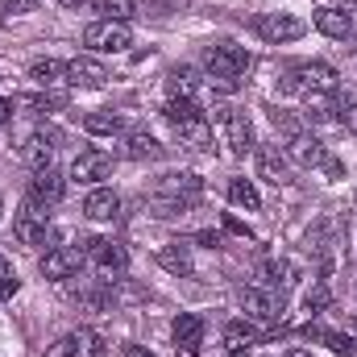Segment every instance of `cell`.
Masks as SVG:
<instances>
[{
  "instance_id": "1",
  "label": "cell",
  "mask_w": 357,
  "mask_h": 357,
  "mask_svg": "<svg viewBox=\"0 0 357 357\" xmlns=\"http://www.w3.org/2000/svg\"><path fill=\"white\" fill-rule=\"evenodd\" d=\"M237 307L250 316V320H258V324H278L282 320V312H287V303H282V291H270V287H237Z\"/></svg>"
},
{
  "instance_id": "2",
  "label": "cell",
  "mask_w": 357,
  "mask_h": 357,
  "mask_svg": "<svg viewBox=\"0 0 357 357\" xmlns=\"http://www.w3.org/2000/svg\"><path fill=\"white\" fill-rule=\"evenodd\" d=\"M13 233H17L21 245H33V250L46 245V237H50V208L38 204V199H25L17 220H13Z\"/></svg>"
},
{
  "instance_id": "3",
  "label": "cell",
  "mask_w": 357,
  "mask_h": 357,
  "mask_svg": "<svg viewBox=\"0 0 357 357\" xmlns=\"http://www.w3.org/2000/svg\"><path fill=\"white\" fill-rule=\"evenodd\" d=\"M204 67H208L216 79H237V75H245V67H250V50H245V46H233V42L204 46Z\"/></svg>"
},
{
  "instance_id": "4",
  "label": "cell",
  "mask_w": 357,
  "mask_h": 357,
  "mask_svg": "<svg viewBox=\"0 0 357 357\" xmlns=\"http://www.w3.org/2000/svg\"><path fill=\"white\" fill-rule=\"evenodd\" d=\"M133 42V33H129V25L125 21H91L88 29H84V46H91L96 54H121L125 46Z\"/></svg>"
},
{
  "instance_id": "5",
  "label": "cell",
  "mask_w": 357,
  "mask_h": 357,
  "mask_svg": "<svg viewBox=\"0 0 357 357\" xmlns=\"http://www.w3.org/2000/svg\"><path fill=\"white\" fill-rule=\"evenodd\" d=\"M88 262V254H84V241L79 245H54L46 258H42V274L50 278V282H67V278H75L79 270Z\"/></svg>"
},
{
  "instance_id": "6",
  "label": "cell",
  "mask_w": 357,
  "mask_h": 357,
  "mask_svg": "<svg viewBox=\"0 0 357 357\" xmlns=\"http://www.w3.org/2000/svg\"><path fill=\"white\" fill-rule=\"evenodd\" d=\"M220 129H225V146L237 154V158H245L258 142H254V125H250V116L241 112V108H220Z\"/></svg>"
},
{
  "instance_id": "7",
  "label": "cell",
  "mask_w": 357,
  "mask_h": 357,
  "mask_svg": "<svg viewBox=\"0 0 357 357\" xmlns=\"http://www.w3.org/2000/svg\"><path fill=\"white\" fill-rule=\"evenodd\" d=\"M84 254H88V262H96V270H104V274H121V270L129 266L125 245H121V241H108V237H88V241H84Z\"/></svg>"
},
{
  "instance_id": "8",
  "label": "cell",
  "mask_w": 357,
  "mask_h": 357,
  "mask_svg": "<svg viewBox=\"0 0 357 357\" xmlns=\"http://www.w3.org/2000/svg\"><path fill=\"white\" fill-rule=\"evenodd\" d=\"M254 29L266 38V42H274V46H282V42H295V38H303V21L299 17H291V13H266V17H258L254 21Z\"/></svg>"
},
{
  "instance_id": "9",
  "label": "cell",
  "mask_w": 357,
  "mask_h": 357,
  "mask_svg": "<svg viewBox=\"0 0 357 357\" xmlns=\"http://www.w3.org/2000/svg\"><path fill=\"white\" fill-rule=\"evenodd\" d=\"M63 79H67L71 88H104V84H108V71H104V63L79 54V59L63 63Z\"/></svg>"
},
{
  "instance_id": "10",
  "label": "cell",
  "mask_w": 357,
  "mask_h": 357,
  "mask_svg": "<svg viewBox=\"0 0 357 357\" xmlns=\"http://www.w3.org/2000/svg\"><path fill=\"white\" fill-rule=\"evenodd\" d=\"M108 175H112V154H104V150H79L75 162H71V178L75 183H100Z\"/></svg>"
},
{
  "instance_id": "11",
  "label": "cell",
  "mask_w": 357,
  "mask_h": 357,
  "mask_svg": "<svg viewBox=\"0 0 357 357\" xmlns=\"http://www.w3.org/2000/svg\"><path fill=\"white\" fill-rule=\"evenodd\" d=\"M258 178H266L270 187H287L291 183V158L278 146H258Z\"/></svg>"
},
{
  "instance_id": "12",
  "label": "cell",
  "mask_w": 357,
  "mask_h": 357,
  "mask_svg": "<svg viewBox=\"0 0 357 357\" xmlns=\"http://www.w3.org/2000/svg\"><path fill=\"white\" fill-rule=\"evenodd\" d=\"M59 142H63V133L42 125V129L25 142V150H21V154H25V162H29L33 171H42V167H50V162H54V146H59Z\"/></svg>"
},
{
  "instance_id": "13",
  "label": "cell",
  "mask_w": 357,
  "mask_h": 357,
  "mask_svg": "<svg viewBox=\"0 0 357 357\" xmlns=\"http://www.w3.org/2000/svg\"><path fill=\"white\" fill-rule=\"evenodd\" d=\"M63 191H67V178L59 175L54 167H42V171H33V178H29V199H38L46 208H54L63 199Z\"/></svg>"
},
{
  "instance_id": "14",
  "label": "cell",
  "mask_w": 357,
  "mask_h": 357,
  "mask_svg": "<svg viewBox=\"0 0 357 357\" xmlns=\"http://www.w3.org/2000/svg\"><path fill=\"white\" fill-rule=\"evenodd\" d=\"M84 216L96 220V225L116 220V216H121V195H116L112 187H96V191H88V199H84Z\"/></svg>"
},
{
  "instance_id": "15",
  "label": "cell",
  "mask_w": 357,
  "mask_h": 357,
  "mask_svg": "<svg viewBox=\"0 0 357 357\" xmlns=\"http://www.w3.org/2000/svg\"><path fill=\"white\" fill-rule=\"evenodd\" d=\"M312 21L324 38H337V42L354 38V13H345V8H316Z\"/></svg>"
},
{
  "instance_id": "16",
  "label": "cell",
  "mask_w": 357,
  "mask_h": 357,
  "mask_svg": "<svg viewBox=\"0 0 357 357\" xmlns=\"http://www.w3.org/2000/svg\"><path fill=\"white\" fill-rule=\"evenodd\" d=\"M258 278L270 291H291L299 282V270L291 266L287 258H266V262H258Z\"/></svg>"
},
{
  "instance_id": "17",
  "label": "cell",
  "mask_w": 357,
  "mask_h": 357,
  "mask_svg": "<svg viewBox=\"0 0 357 357\" xmlns=\"http://www.w3.org/2000/svg\"><path fill=\"white\" fill-rule=\"evenodd\" d=\"M287 158H291V162H299V167H320V162L328 158V150H324V142H320V137L299 133V137H291V142H287Z\"/></svg>"
},
{
  "instance_id": "18",
  "label": "cell",
  "mask_w": 357,
  "mask_h": 357,
  "mask_svg": "<svg viewBox=\"0 0 357 357\" xmlns=\"http://www.w3.org/2000/svg\"><path fill=\"white\" fill-rule=\"evenodd\" d=\"M171 337H175V349L195 354V349H199V341H204V316L183 312V316L175 320V328H171Z\"/></svg>"
},
{
  "instance_id": "19",
  "label": "cell",
  "mask_w": 357,
  "mask_h": 357,
  "mask_svg": "<svg viewBox=\"0 0 357 357\" xmlns=\"http://www.w3.org/2000/svg\"><path fill=\"white\" fill-rule=\"evenodd\" d=\"M175 133H178V146H187V150H208L212 146V125H208L204 112L191 116V121H183Z\"/></svg>"
},
{
  "instance_id": "20",
  "label": "cell",
  "mask_w": 357,
  "mask_h": 357,
  "mask_svg": "<svg viewBox=\"0 0 357 357\" xmlns=\"http://www.w3.org/2000/svg\"><path fill=\"white\" fill-rule=\"evenodd\" d=\"M258 337H262V328H258V320H250V316H241V320H229V324H225V345H229V354H237V349L254 345Z\"/></svg>"
},
{
  "instance_id": "21",
  "label": "cell",
  "mask_w": 357,
  "mask_h": 357,
  "mask_svg": "<svg viewBox=\"0 0 357 357\" xmlns=\"http://www.w3.org/2000/svg\"><path fill=\"white\" fill-rule=\"evenodd\" d=\"M167 88H171V96H178V100H195V91L204 88V79H199L195 67L178 63V67H171V75H167Z\"/></svg>"
},
{
  "instance_id": "22",
  "label": "cell",
  "mask_w": 357,
  "mask_h": 357,
  "mask_svg": "<svg viewBox=\"0 0 357 357\" xmlns=\"http://www.w3.org/2000/svg\"><path fill=\"white\" fill-rule=\"evenodd\" d=\"M158 266L171 270V274H191V270H195L191 245H187V241H167V245L158 250Z\"/></svg>"
},
{
  "instance_id": "23",
  "label": "cell",
  "mask_w": 357,
  "mask_h": 357,
  "mask_svg": "<svg viewBox=\"0 0 357 357\" xmlns=\"http://www.w3.org/2000/svg\"><path fill=\"white\" fill-rule=\"evenodd\" d=\"M295 75H299V84H303V88L337 91V71H333L328 63H303V67H295Z\"/></svg>"
},
{
  "instance_id": "24",
  "label": "cell",
  "mask_w": 357,
  "mask_h": 357,
  "mask_svg": "<svg viewBox=\"0 0 357 357\" xmlns=\"http://www.w3.org/2000/svg\"><path fill=\"white\" fill-rule=\"evenodd\" d=\"M150 212L158 216V220H175V216H187L191 212V199H183V195H175V191H154L150 195Z\"/></svg>"
},
{
  "instance_id": "25",
  "label": "cell",
  "mask_w": 357,
  "mask_h": 357,
  "mask_svg": "<svg viewBox=\"0 0 357 357\" xmlns=\"http://www.w3.org/2000/svg\"><path fill=\"white\" fill-rule=\"evenodd\" d=\"M158 154H162V146L154 142V133L133 129V133L125 137V158H133V162H150V158H158Z\"/></svg>"
},
{
  "instance_id": "26",
  "label": "cell",
  "mask_w": 357,
  "mask_h": 357,
  "mask_svg": "<svg viewBox=\"0 0 357 357\" xmlns=\"http://www.w3.org/2000/svg\"><path fill=\"white\" fill-rule=\"evenodd\" d=\"M75 299H79V307H88V312H104V307L116 303V295H112L108 282H79Z\"/></svg>"
},
{
  "instance_id": "27",
  "label": "cell",
  "mask_w": 357,
  "mask_h": 357,
  "mask_svg": "<svg viewBox=\"0 0 357 357\" xmlns=\"http://www.w3.org/2000/svg\"><path fill=\"white\" fill-rule=\"evenodd\" d=\"M333 112H337V100L328 96V91H316V88H307V100H303V116L307 121H333Z\"/></svg>"
},
{
  "instance_id": "28",
  "label": "cell",
  "mask_w": 357,
  "mask_h": 357,
  "mask_svg": "<svg viewBox=\"0 0 357 357\" xmlns=\"http://www.w3.org/2000/svg\"><path fill=\"white\" fill-rule=\"evenodd\" d=\"M84 129H88L91 137H112V133L125 129V116L121 112H88L84 116Z\"/></svg>"
},
{
  "instance_id": "29",
  "label": "cell",
  "mask_w": 357,
  "mask_h": 357,
  "mask_svg": "<svg viewBox=\"0 0 357 357\" xmlns=\"http://www.w3.org/2000/svg\"><path fill=\"white\" fill-rule=\"evenodd\" d=\"M307 337H316V341H324L333 354L341 357H357V341L354 337H341V333H328V328H320V324H307Z\"/></svg>"
},
{
  "instance_id": "30",
  "label": "cell",
  "mask_w": 357,
  "mask_h": 357,
  "mask_svg": "<svg viewBox=\"0 0 357 357\" xmlns=\"http://www.w3.org/2000/svg\"><path fill=\"white\" fill-rule=\"evenodd\" d=\"M229 199H233L237 208H245V212H258V208H262V195H258V187H254L250 178H233V183H229Z\"/></svg>"
},
{
  "instance_id": "31",
  "label": "cell",
  "mask_w": 357,
  "mask_h": 357,
  "mask_svg": "<svg viewBox=\"0 0 357 357\" xmlns=\"http://www.w3.org/2000/svg\"><path fill=\"white\" fill-rule=\"evenodd\" d=\"M162 187L195 204V199H199V191H204V178H199V175H191V171H183V175H167V183H162Z\"/></svg>"
},
{
  "instance_id": "32",
  "label": "cell",
  "mask_w": 357,
  "mask_h": 357,
  "mask_svg": "<svg viewBox=\"0 0 357 357\" xmlns=\"http://www.w3.org/2000/svg\"><path fill=\"white\" fill-rule=\"evenodd\" d=\"M21 104H25V108H33V112H59V108H67V91H38V96H21Z\"/></svg>"
},
{
  "instance_id": "33",
  "label": "cell",
  "mask_w": 357,
  "mask_h": 357,
  "mask_svg": "<svg viewBox=\"0 0 357 357\" xmlns=\"http://www.w3.org/2000/svg\"><path fill=\"white\" fill-rule=\"evenodd\" d=\"M29 79H33L38 88H50V84L63 79V63H54V59H38V63L29 67Z\"/></svg>"
},
{
  "instance_id": "34",
  "label": "cell",
  "mask_w": 357,
  "mask_h": 357,
  "mask_svg": "<svg viewBox=\"0 0 357 357\" xmlns=\"http://www.w3.org/2000/svg\"><path fill=\"white\" fill-rule=\"evenodd\" d=\"M162 116H167V121L178 129L183 121L199 116V104H195V100H178V96H171V100H167V108H162Z\"/></svg>"
},
{
  "instance_id": "35",
  "label": "cell",
  "mask_w": 357,
  "mask_h": 357,
  "mask_svg": "<svg viewBox=\"0 0 357 357\" xmlns=\"http://www.w3.org/2000/svg\"><path fill=\"white\" fill-rule=\"evenodd\" d=\"M270 125H274V129H278V133H282L287 142L303 133V125H299V116H295V112H287V108H270Z\"/></svg>"
},
{
  "instance_id": "36",
  "label": "cell",
  "mask_w": 357,
  "mask_h": 357,
  "mask_svg": "<svg viewBox=\"0 0 357 357\" xmlns=\"http://www.w3.org/2000/svg\"><path fill=\"white\" fill-rule=\"evenodd\" d=\"M100 13L104 21H129L137 13V0H100Z\"/></svg>"
},
{
  "instance_id": "37",
  "label": "cell",
  "mask_w": 357,
  "mask_h": 357,
  "mask_svg": "<svg viewBox=\"0 0 357 357\" xmlns=\"http://www.w3.org/2000/svg\"><path fill=\"white\" fill-rule=\"evenodd\" d=\"M328 303H333V291H328V282H316V287H312V291L303 295V307H307L312 316H320V312H324Z\"/></svg>"
},
{
  "instance_id": "38",
  "label": "cell",
  "mask_w": 357,
  "mask_h": 357,
  "mask_svg": "<svg viewBox=\"0 0 357 357\" xmlns=\"http://www.w3.org/2000/svg\"><path fill=\"white\" fill-rule=\"evenodd\" d=\"M337 121H341L345 133H354L357 137V100L354 96H341V100H337Z\"/></svg>"
},
{
  "instance_id": "39",
  "label": "cell",
  "mask_w": 357,
  "mask_h": 357,
  "mask_svg": "<svg viewBox=\"0 0 357 357\" xmlns=\"http://www.w3.org/2000/svg\"><path fill=\"white\" fill-rule=\"evenodd\" d=\"M100 354H104L100 337H96L91 328H79V333H75V357H100Z\"/></svg>"
},
{
  "instance_id": "40",
  "label": "cell",
  "mask_w": 357,
  "mask_h": 357,
  "mask_svg": "<svg viewBox=\"0 0 357 357\" xmlns=\"http://www.w3.org/2000/svg\"><path fill=\"white\" fill-rule=\"evenodd\" d=\"M17 287H21V282H17V270H13V262H8V258H0V295L8 299V295H17Z\"/></svg>"
},
{
  "instance_id": "41",
  "label": "cell",
  "mask_w": 357,
  "mask_h": 357,
  "mask_svg": "<svg viewBox=\"0 0 357 357\" xmlns=\"http://www.w3.org/2000/svg\"><path fill=\"white\" fill-rule=\"evenodd\" d=\"M46 357H75V333H67V337H59L50 349H46Z\"/></svg>"
},
{
  "instance_id": "42",
  "label": "cell",
  "mask_w": 357,
  "mask_h": 357,
  "mask_svg": "<svg viewBox=\"0 0 357 357\" xmlns=\"http://www.w3.org/2000/svg\"><path fill=\"white\" fill-rule=\"evenodd\" d=\"M225 233H233V237H245V241H254V229H250V225H245V220H237V216H233V212H229V216H225Z\"/></svg>"
},
{
  "instance_id": "43",
  "label": "cell",
  "mask_w": 357,
  "mask_h": 357,
  "mask_svg": "<svg viewBox=\"0 0 357 357\" xmlns=\"http://www.w3.org/2000/svg\"><path fill=\"white\" fill-rule=\"evenodd\" d=\"M183 4H187V0H146V13H158V17H162V13H178Z\"/></svg>"
},
{
  "instance_id": "44",
  "label": "cell",
  "mask_w": 357,
  "mask_h": 357,
  "mask_svg": "<svg viewBox=\"0 0 357 357\" xmlns=\"http://www.w3.org/2000/svg\"><path fill=\"white\" fill-rule=\"evenodd\" d=\"M195 245H204V250H220V233H216V229H204V233H195Z\"/></svg>"
},
{
  "instance_id": "45",
  "label": "cell",
  "mask_w": 357,
  "mask_h": 357,
  "mask_svg": "<svg viewBox=\"0 0 357 357\" xmlns=\"http://www.w3.org/2000/svg\"><path fill=\"white\" fill-rule=\"evenodd\" d=\"M320 171H324L328 178H341V175H345V167H341V158H333V154H328V158L320 162Z\"/></svg>"
},
{
  "instance_id": "46",
  "label": "cell",
  "mask_w": 357,
  "mask_h": 357,
  "mask_svg": "<svg viewBox=\"0 0 357 357\" xmlns=\"http://www.w3.org/2000/svg\"><path fill=\"white\" fill-rule=\"evenodd\" d=\"M33 0H4V13H29Z\"/></svg>"
},
{
  "instance_id": "47",
  "label": "cell",
  "mask_w": 357,
  "mask_h": 357,
  "mask_svg": "<svg viewBox=\"0 0 357 357\" xmlns=\"http://www.w3.org/2000/svg\"><path fill=\"white\" fill-rule=\"evenodd\" d=\"M125 357H154L150 349H142V345H125Z\"/></svg>"
},
{
  "instance_id": "48",
  "label": "cell",
  "mask_w": 357,
  "mask_h": 357,
  "mask_svg": "<svg viewBox=\"0 0 357 357\" xmlns=\"http://www.w3.org/2000/svg\"><path fill=\"white\" fill-rule=\"evenodd\" d=\"M8 116H13V100H0V125H4Z\"/></svg>"
},
{
  "instance_id": "49",
  "label": "cell",
  "mask_w": 357,
  "mask_h": 357,
  "mask_svg": "<svg viewBox=\"0 0 357 357\" xmlns=\"http://www.w3.org/2000/svg\"><path fill=\"white\" fill-rule=\"evenodd\" d=\"M59 4H63V8H84L88 0H59Z\"/></svg>"
},
{
  "instance_id": "50",
  "label": "cell",
  "mask_w": 357,
  "mask_h": 357,
  "mask_svg": "<svg viewBox=\"0 0 357 357\" xmlns=\"http://www.w3.org/2000/svg\"><path fill=\"white\" fill-rule=\"evenodd\" d=\"M287 357H312L307 349H287Z\"/></svg>"
},
{
  "instance_id": "51",
  "label": "cell",
  "mask_w": 357,
  "mask_h": 357,
  "mask_svg": "<svg viewBox=\"0 0 357 357\" xmlns=\"http://www.w3.org/2000/svg\"><path fill=\"white\" fill-rule=\"evenodd\" d=\"M345 13H357V0H345Z\"/></svg>"
},
{
  "instance_id": "52",
  "label": "cell",
  "mask_w": 357,
  "mask_h": 357,
  "mask_svg": "<svg viewBox=\"0 0 357 357\" xmlns=\"http://www.w3.org/2000/svg\"><path fill=\"white\" fill-rule=\"evenodd\" d=\"M233 357H241V349H237V354H233Z\"/></svg>"
},
{
  "instance_id": "53",
  "label": "cell",
  "mask_w": 357,
  "mask_h": 357,
  "mask_svg": "<svg viewBox=\"0 0 357 357\" xmlns=\"http://www.w3.org/2000/svg\"><path fill=\"white\" fill-rule=\"evenodd\" d=\"M354 333H357V320H354Z\"/></svg>"
},
{
  "instance_id": "54",
  "label": "cell",
  "mask_w": 357,
  "mask_h": 357,
  "mask_svg": "<svg viewBox=\"0 0 357 357\" xmlns=\"http://www.w3.org/2000/svg\"><path fill=\"white\" fill-rule=\"evenodd\" d=\"M0 303H4V295H0Z\"/></svg>"
}]
</instances>
